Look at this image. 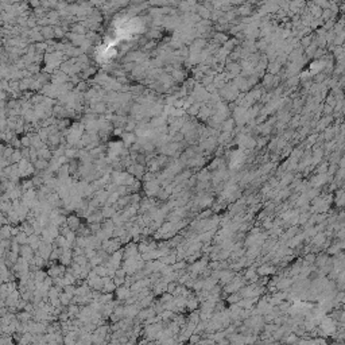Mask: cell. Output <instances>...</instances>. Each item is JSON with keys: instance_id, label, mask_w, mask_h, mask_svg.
I'll return each instance as SVG.
<instances>
[{"instance_id": "cell-1", "label": "cell", "mask_w": 345, "mask_h": 345, "mask_svg": "<svg viewBox=\"0 0 345 345\" xmlns=\"http://www.w3.org/2000/svg\"><path fill=\"white\" fill-rule=\"evenodd\" d=\"M275 272H276L275 266L270 264V263H262L259 266V268L256 270V274L259 276H270V275L275 274Z\"/></svg>"}, {"instance_id": "cell-2", "label": "cell", "mask_w": 345, "mask_h": 345, "mask_svg": "<svg viewBox=\"0 0 345 345\" xmlns=\"http://www.w3.org/2000/svg\"><path fill=\"white\" fill-rule=\"evenodd\" d=\"M66 227L69 228L70 231H76V229H78V228L81 227L80 225V220H78V217H76V216H69L66 219Z\"/></svg>"}, {"instance_id": "cell-3", "label": "cell", "mask_w": 345, "mask_h": 345, "mask_svg": "<svg viewBox=\"0 0 345 345\" xmlns=\"http://www.w3.org/2000/svg\"><path fill=\"white\" fill-rule=\"evenodd\" d=\"M186 309L189 311H193V310H197V309H200V301L193 297V298H187L186 299Z\"/></svg>"}, {"instance_id": "cell-4", "label": "cell", "mask_w": 345, "mask_h": 345, "mask_svg": "<svg viewBox=\"0 0 345 345\" xmlns=\"http://www.w3.org/2000/svg\"><path fill=\"white\" fill-rule=\"evenodd\" d=\"M240 299H241V297L239 295V292H233V294L227 295V302H228V303H231V305H236Z\"/></svg>"}, {"instance_id": "cell-5", "label": "cell", "mask_w": 345, "mask_h": 345, "mask_svg": "<svg viewBox=\"0 0 345 345\" xmlns=\"http://www.w3.org/2000/svg\"><path fill=\"white\" fill-rule=\"evenodd\" d=\"M303 262L306 263V264H314V260H315V255L314 253H310V252H307V253H305V256H303Z\"/></svg>"}, {"instance_id": "cell-6", "label": "cell", "mask_w": 345, "mask_h": 345, "mask_svg": "<svg viewBox=\"0 0 345 345\" xmlns=\"http://www.w3.org/2000/svg\"><path fill=\"white\" fill-rule=\"evenodd\" d=\"M201 340H202V338H201V336H200V334H196V333H193V334H191L190 337H189L187 343H189V345H196L197 343H200Z\"/></svg>"}, {"instance_id": "cell-7", "label": "cell", "mask_w": 345, "mask_h": 345, "mask_svg": "<svg viewBox=\"0 0 345 345\" xmlns=\"http://www.w3.org/2000/svg\"><path fill=\"white\" fill-rule=\"evenodd\" d=\"M278 328H279V326H276L275 324H272V322H271V324H266L264 328H263V330L267 332V333H274V332L278 329Z\"/></svg>"}, {"instance_id": "cell-8", "label": "cell", "mask_w": 345, "mask_h": 345, "mask_svg": "<svg viewBox=\"0 0 345 345\" xmlns=\"http://www.w3.org/2000/svg\"><path fill=\"white\" fill-rule=\"evenodd\" d=\"M216 345H229V341H228L227 338H223V340L217 341V343H216Z\"/></svg>"}, {"instance_id": "cell-9", "label": "cell", "mask_w": 345, "mask_h": 345, "mask_svg": "<svg viewBox=\"0 0 345 345\" xmlns=\"http://www.w3.org/2000/svg\"><path fill=\"white\" fill-rule=\"evenodd\" d=\"M267 345H281V343H279V341H272V343H270Z\"/></svg>"}]
</instances>
